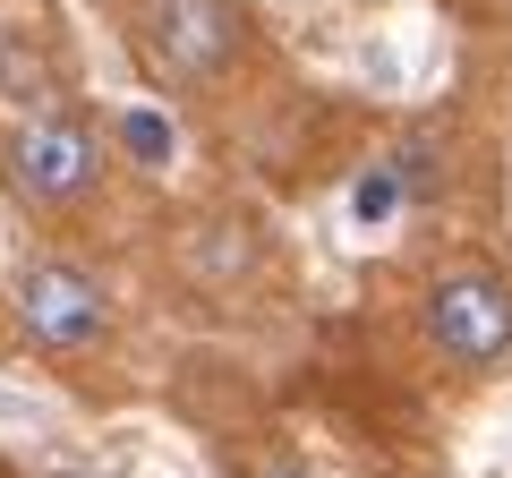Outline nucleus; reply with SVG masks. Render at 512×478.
<instances>
[{"label": "nucleus", "mask_w": 512, "mask_h": 478, "mask_svg": "<svg viewBox=\"0 0 512 478\" xmlns=\"http://www.w3.org/2000/svg\"><path fill=\"white\" fill-rule=\"evenodd\" d=\"M419 333H427V350H436L444 368L495 376L512 359V282L478 274V265L436 274V282H427V299H419Z\"/></svg>", "instance_id": "2"}, {"label": "nucleus", "mask_w": 512, "mask_h": 478, "mask_svg": "<svg viewBox=\"0 0 512 478\" xmlns=\"http://www.w3.org/2000/svg\"><path fill=\"white\" fill-rule=\"evenodd\" d=\"M137 43H146V60L171 86H222L248 60V18L231 0H146Z\"/></svg>", "instance_id": "3"}, {"label": "nucleus", "mask_w": 512, "mask_h": 478, "mask_svg": "<svg viewBox=\"0 0 512 478\" xmlns=\"http://www.w3.org/2000/svg\"><path fill=\"white\" fill-rule=\"evenodd\" d=\"M103 180V137L69 103H18L0 129V197L18 214H77Z\"/></svg>", "instance_id": "1"}, {"label": "nucleus", "mask_w": 512, "mask_h": 478, "mask_svg": "<svg viewBox=\"0 0 512 478\" xmlns=\"http://www.w3.org/2000/svg\"><path fill=\"white\" fill-rule=\"evenodd\" d=\"M248 478H316V470H308V461H291V453H274V461H256Z\"/></svg>", "instance_id": "7"}, {"label": "nucleus", "mask_w": 512, "mask_h": 478, "mask_svg": "<svg viewBox=\"0 0 512 478\" xmlns=\"http://www.w3.org/2000/svg\"><path fill=\"white\" fill-rule=\"evenodd\" d=\"M52 478H86V470H52Z\"/></svg>", "instance_id": "8"}, {"label": "nucleus", "mask_w": 512, "mask_h": 478, "mask_svg": "<svg viewBox=\"0 0 512 478\" xmlns=\"http://www.w3.org/2000/svg\"><path fill=\"white\" fill-rule=\"evenodd\" d=\"M410 197H419V188H410V171H402V163L359 171V188H350V231H393Z\"/></svg>", "instance_id": "6"}, {"label": "nucleus", "mask_w": 512, "mask_h": 478, "mask_svg": "<svg viewBox=\"0 0 512 478\" xmlns=\"http://www.w3.org/2000/svg\"><path fill=\"white\" fill-rule=\"evenodd\" d=\"M111 137H120V154H128L137 171H154V180L180 171V154H188L180 120H171L163 103H120V111H111Z\"/></svg>", "instance_id": "5"}, {"label": "nucleus", "mask_w": 512, "mask_h": 478, "mask_svg": "<svg viewBox=\"0 0 512 478\" xmlns=\"http://www.w3.org/2000/svg\"><path fill=\"white\" fill-rule=\"evenodd\" d=\"M9 316H18V333L35 350H94L111 333L103 282L77 274V265H60V257H26L18 274H9Z\"/></svg>", "instance_id": "4"}]
</instances>
